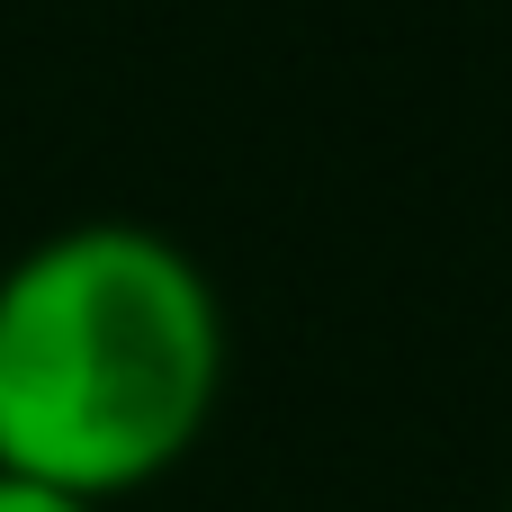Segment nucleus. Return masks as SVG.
<instances>
[{"label": "nucleus", "instance_id": "nucleus-1", "mask_svg": "<svg viewBox=\"0 0 512 512\" xmlns=\"http://www.w3.org/2000/svg\"><path fill=\"white\" fill-rule=\"evenodd\" d=\"M225 396L207 270L126 216L63 225L0 270V468L117 504L171 477Z\"/></svg>", "mask_w": 512, "mask_h": 512}, {"label": "nucleus", "instance_id": "nucleus-2", "mask_svg": "<svg viewBox=\"0 0 512 512\" xmlns=\"http://www.w3.org/2000/svg\"><path fill=\"white\" fill-rule=\"evenodd\" d=\"M0 512H108V504H90V495H63V486H45V477H9V468H0Z\"/></svg>", "mask_w": 512, "mask_h": 512}, {"label": "nucleus", "instance_id": "nucleus-3", "mask_svg": "<svg viewBox=\"0 0 512 512\" xmlns=\"http://www.w3.org/2000/svg\"><path fill=\"white\" fill-rule=\"evenodd\" d=\"M504 512H512V504H504Z\"/></svg>", "mask_w": 512, "mask_h": 512}]
</instances>
